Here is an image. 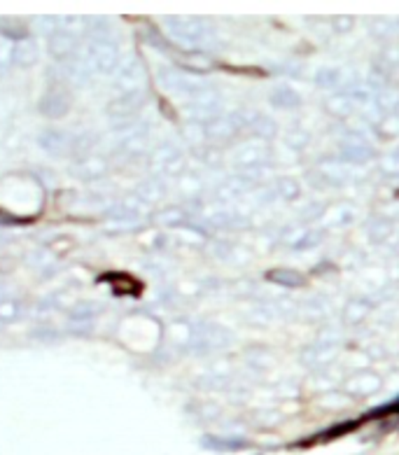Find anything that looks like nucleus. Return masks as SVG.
<instances>
[{"label":"nucleus","instance_id":"f257e3e1","mask_svg":"<svg viewBox=\"0 0 399 455\" xmlns=\"http://www.w3.org/2000/svg\"><path fill=\"white\" fill-rule=\"evenodd\" d=\"M119 50L113 38H94L87 44H82L77 57L73 59V70L84 73V76H106L117 70Z\"/></svg>","mask_w":399,"mask_h":455},{"label":"nucleus","instance_id":"39448f33","mask_svg":"<svg viewBox=\"0 0 399 455\" xmlns=\"http://www.w3.org/2000/svg\"><path fill=\"white\" fill-rule=\"evenodd\" d=\"M33 52H36V47H33L31 40L26 38V40H21L20 47H14V59L21 63H33V59H36V54H33Z\"/></svg>","mask_w":399,"mask_h":455},{"label":"nucleus","instance_id":"7ed1b4c3","mask_svg":"<svg viewBox=\"0 0 399 455\" xmlns=\"http://www.w3.org/2000/svg\"><path fill=\"white\" fill-rule=\"evenodd\" d=\"M115 84L124 92V96H136L145 84V68L138 59H129L115 70Z\"/></svg>","mask_w":399,"mask_h":455},{"label":"nucleus","instance_id":"423d86ee","mask_svg":"<svg viewBox=\"0 0 399 455\" xmlns=\"http://www.w3.org/2000/svg\"><path fill=\"white\" fill-rule=\"evenodd\" d=\"M0 327H3V323H0Z\"/></svg>","mask_w":399,"mask_h":455},{"label":"nucleus","instance_id":"f03ea898","mask_svg":"<svg viewBox=\"0 0 399 455\" xmlns=\"http://www.w3.org/2000/svg\"><path fill=\"white\" fill-rule=\"evenodd\" d=\"M164 28L169 33V38L178 43L180 47L196 50L203 47L208 40V24L203 20H194V17H173V20L164 21Z\"/></svg>","mask_w":399,"mask_h":455},{"label":"nucleus","instance_id":"20e7f679","mask_svg":"<svg viewBox=\"0 0 399 455\" xmlns=\"http://www.w3.org/2000/svg\"><path fill=\"white\" fill-rule=\"evenodd\" d=\"M77 36H70V33H54L50 40V50L52 54L61 61H73L80 52V43H77Z\"/></svg>","mask_w":399,"mask_h":455}]
</instances>
